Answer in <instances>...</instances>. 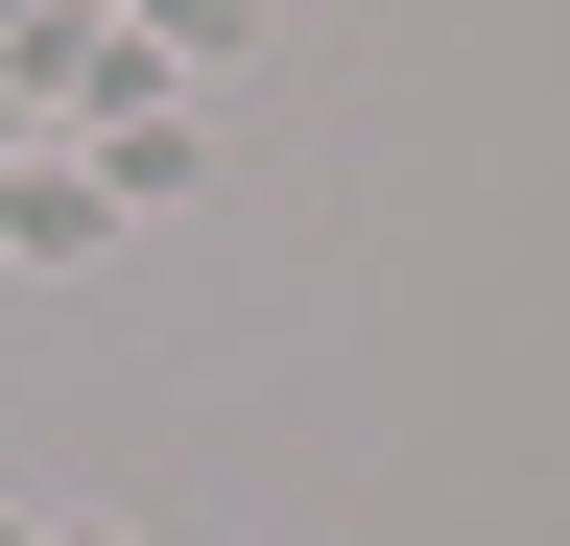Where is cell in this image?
Instances as JSON below:
<instances>
[{
  "instance_id": "7a4b0ae2",
  "label": "cell",
  "mask_w": 570,
  "mask_h": 546,
  "mask_svg": "<svg viewBox=\"0 0 570 546\" xmlns=\"http://www.w3.org/2000/svg\"><path fill=\"white\" fill-rule=\"evenodd\" d=\"M0 546H48V523H24V499H0Z\"/></svg>"
},
{
  "instance_id": "6da1fadb",
  "label": "cell",
  "mask_w": 570,
  "mask_h": 546,
  "mask_svg": "<svg viewBox=\"0 0 570 546\" xmlns=\"http://www.w3.org/2000/svg\"><path fill=\"white\" fill-rule=\"evenodd\" d=\"M142 48H167V72H214V48H262V0H142Z\"/></svg>"
},
{
  "instance_id": "3957f363",
  "label": "cell",
  "mask_w": 570,
  "mask_h": 546,
  "mask_svg": "<svg viewBox=\"0 0 570 546\" xmlns=\"http://www.w3.org/2000/svg\"><path fill=\"white\" fill-rule=\"evenodd\" d=\"M48 546H119V523H48Z\"/></svg>"
}]
</instances>
